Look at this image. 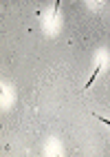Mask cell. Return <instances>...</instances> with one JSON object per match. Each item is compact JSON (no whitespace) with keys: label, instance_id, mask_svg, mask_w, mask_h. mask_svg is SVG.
<instances>
[{"label":"cell","instance_id":"cell-1","mask_svg":"<svg viewBox=\"0 0 110 157\" xmlns=\"http://www.w3.org/2000/svg\"><path fill=\"white\" fill-rule=\"evenodd\" d=\"M97 73H99V66H97V69H95V71H93V75H90V80L86 82V89H88V86L93 84V80H95V77H97Z\"/></svg>","mask_w":110,"mask_h":157}]
</instances>
